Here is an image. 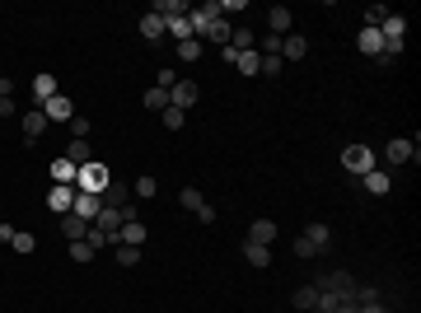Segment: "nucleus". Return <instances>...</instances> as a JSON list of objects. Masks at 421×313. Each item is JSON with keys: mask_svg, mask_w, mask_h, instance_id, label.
<instances>
[{"mask_svg": "<svg viewBox=\"0 0 421 313\" xmlns=\"http://www.w3.org/2000/svg\"><path fill=\"white\" fill-rule=\"evenodd\" d=\"M234 71H239V75H263V52H239L234 56Z\"/></svg>", "mask_w": 421, "mask_h": 313, "instance_id": "4be33fe9", "label": "nucleus"}, {"mask_svg": "<svg viewBox=\"0 0 421 313\" xmlns=\"http://www.w3.org/2000/svg\"><path fill=\"white\" fill-rule=\"evenodd\" d=\"M412 150H417V140H402V136L384 145V155H389V164H412Z\"/></svg>", "mask_w": 421, "mask_h": 313, "instance_id": "ddd939ff", "label": "nucleus"}, {"mask_svg": "<svg viewBox=\"0 0 421 313\" xmlns=\"http://www.w3.org/2000/svg\"><path fill=\"white\" fill-rule=\"evenodd\" d=\"M402 33H407V14H389V19L379 24V38H384V42H402Z\"/></svg>", "mask_w": 421, "mask_h": 313, "instance_id": "f3484780", "label": "nucleus"}, {"mask_svg": "<svg viewBox=\"0 0 421 313\" xmlns=\"http://www.w3.org/2000/svg\"><path fill=\"white\" fill-rule=\"evenodd\" d=\"M0 117H19V103L10 94H0Z\"/></svg>", "mask_w": 421, "mask_h": 313, "instance_id": "37998d69", "label": "nucleus"}, {"mask_svg": "<svg viewBox=\"0 0 421 313\" xmlns=\"http://www.w3.org/2000/svg\"><path fill=\"white\" fill-rule=\"evenodd\" d=\"M19 127H24V140H28V145H38V140H43V131H47V112H43V108H33V112H24V117H19Z\"/></svg>", "mask_w": 421, "mask_h": 313, "instance_id": "423d86ee", "label": "nucleus"}, {"mask_svg": "<svg viewBox=\"0 0 421 313\" xmlns=\"http://www.w3.org/2000/svg\"><path fill=\"white\" fill-rule=\"evenodd\" d=\"M164 33H169V38H178V42H187V38H192V19H164Z\"/></svg>", "mask_w": 421, "mask_h": 313, "instance_id": "cd10ccee", "label": "nucleus"}, {"mask_svg": "<svg viewBox=\"0 0 421 313\" xmlns=\"http://www.w3.org/2000/svg\"><path fill=\"white\" fill-rule=\"evenodd\" d=\"M141 38H150V42L169 38V33H164V19H159V14H141Z\"/></svg>", "mask_w": 421, "mask_h": 313, "instance_id": "a878e982", "label": "nucleus"}, {"mask_svg": "<svg viewBox=\"0 0 421 313\" xmlns=\"http://www.w3.org/2000/svg\"><path fill=\"white\" fill-rule=\"evenodd\" d=\"M108 183H112V168H108V164H80V173H75V187H80V192L104 197Z\"/></svg>", "mask_w": 421, "mask_h": 313, "instance_id": "f257e3e1", "label": "nucleus"}, {"mask_svg": "<svg viewBox=\"0 0 421 313\" xmlns=\"http://www.w3.org/2000/svg\"><path fill=\"white\" fill-rule=\"evenodd\" d=\"M141 103L150 108V112H164V108H169V89H145V99H141Z\"/></svg>", "mask_w": 421, "mask_h": 313, "instance_id": "7c9ffc66", "label": "nucleus"}, {"mask_svg": "<svg viewBox=\"0 0 421 313\" xmlns=\"http://www.w3.org/2000/svg\"><path fill=\"white\" fill-rule=\"evenodd\" d=\"M290 304H295L300 313H304V309H318V290H314V286H300L295 295H290Z\"/></svg>", "mask_w": 421, "mask_h": 313, "instance_id": "bb28decb", "label": "nucleus"}, {"mask_svg": "<svg viewBox=\"0 0 421 313\" xmlns=\"http://www.w3.org/2000/svg\"><path fill=\"white\" fill-rule=\"evenodd\" d=\"M192 215H197V220H202V225H215V206H210V201H202V206L192 210Z\"/></svg>", "mask_w": 421, "mask_h": 313, "instance_id": "79ce46f5", "label": "nucleus"}, {"mask_svg": "<svg viewBox=\"0 0 421 313\" xmlns=\"http://www.w3.org/2000/svg\"><path fill=\"white\" fill-rule=\"evenodd\" d=\"M47 206H52L56 215H71V210H75V192H71V187H61V183H52V192H47Z\"/></svg>", "mask_w": 421, "mask_h": 313, "instance_id": "1a4fd4ad", "label": "nucleus"}, {"mask_svg": "<svg viewBox=\"0 0 421 313\" xmlns=\"http://www.w3.org/2000/svg\"><path fill=\"white\" fill-rule=\"evenodd\" d=\"M173 56H178V61H187V66H192L197 56H206V42H202V38H187V42H178V47H173Z\"/></svg>", "mask_w": 421, "mask_h": 313, "instance_id": "5701e85b", "label": "nucleus"}, {"mask_svg": "<svg viewBox=\"0 0 421 313\" xmlns=\"http://www.w3.org/2000/svg\"><path fill=\"white\" fill-rule=\"evenodd\" d=\"M132 201V183H122V178H112L104 192V206H127Z\"/></svg>", "mask_w": 421, "mask_h": 313, "instance_id": "a211bd4d", "label": "nucleus"}, {"mask_svg": "<svg viewBox=\"0 0 421 313\" xmlns=\"http://www.w3.org/2000/svg\"><path fill=\"white\" fill-rule=\"evenodd\" d=\"M89 229H94V234H104L108 243H117V234H122V210H117V206H104L94 220H89Z\"/></svg>", "mask_w": 421, "mask_h": 313, "instance_id": "20e7f679", "label": "nucleus"}, {"mask_svg": "<svg viewBox=\"0 0 421 313\" xmlns=\"http://www.w3.org/2000/svg\"><path fill=\"white\" fill-rule=\"evenodd\" d=\"M248 238L272 248V238H276V220H253V225H248Z\"/></svg>", "mask_w": 421, "mask_h": 313, "instance_id": "b1692460", "label": "nucleus"}, {"mask_svg": "<svg viewBox=\"0 0 421 313\" xmlns=\"http://www.w3.org/2000/svg\"><path fill=\"white\" fill-rule=\"evenodd\" d=\"M61 94V84H56V75H33V103L43 108L47 99H56Z\"/></svg>", "mask_w": 421, "mask_h": 313, "instance_id": "9d476101", "label": "nucleus"}, {"mask_svg": "<svg viewBox=\"0 0 421 313\" xmlns=\"http://www.w3.org/2000/svg\"><path fill=\"white\" fill-rule=\"evenodd\" d=\"M389 14H394L389 5H370V10H365V28H379L384 19H389Z\"/></svg>", "mask_w": 421, "mask_h": 313, "instance_id": "c9c22d12", "label": "nucleus"}, {"mask_svg": "<svg viewBox=\"0 0 421 313\" xmlns=\"http://www.w3.org/2000/svg\"><path fill=\"white\" fill-rule=\"evenodd\" d=\"M159 117H164V127H169V131H178V127H183V122H187V112H183V108H173V103L164 108Z\"/></svg>", "mask_w": 421, "mask_h": 313, "instance_id": "f704fd0d", "label": "nucleus"}, {"mask_svg": "<svg viewBox=\"0 0 421 313\" xmlns=\"http://www.w3.org/2000/svg\"><path fill=\"white\" fill-rule=\"evenodd\" d=\"M104 210V197H94V192H75V215L80 220H94Z\"/></svg>", "mask_w": 421, "mask_h": 313, "instance_id": "2eb2a0df", "label": "nucleus"}, {"mask_svg": "<svg viewBox=\"0 0 421 313\" xmlns=\"http://www.w3.org/2000/svg\"><path fill=\"white\" fill-rule=\"evenodd\" d=\"M61 234L71 238V243H75V238H89V220H80L75 210H71V215H61Z\"/></svg>", "mask_w": 421, "mask_h": 313, "instance_id": "6ab92c4d", "label": "nucleus"}, {"mask_svg": "<svg viewBox=\"0 0 421 313\" xmlns=\"http://www.w3.org/2000/svg\"><path fill=\"white\" fill-rule=\"evenodd\" d=\"M117 266H141V248H132V243H117Z\"/></svg>", "mask_w": 421, "mask_h": 313, "instance_id": "72a5a7b5", "label": "nucleus"}, {"mask_svg": "<svg viewBox=\"0 0 421 313\" xmlns=\"http://www.w3.org/2000/svg\"><path fill=\"white\" fill-rule=\"evenodd\" d=\"M361 187H365L370 197H389V187H394V178H389V173H379V168H370L365 178H361Z\"/></svg>", "mask_w": 421, "mask_h": 313, "instance_id": "4468645a", "label": "nucleus"}, {"mask_svg": "<svg viewBox=\"0 0 421 313\" xmlns=\"http://www.w3.org/2000/svg\"><path fill=\"white\" fill-rule=\"evenodd\" d=\"M66 159H71V164H94V150H89V140H71V150H66Z\"/></svg>", "mask_w": 421, "mask_h": 313, "instance_id": "c85d7f7f", "label": "nucleus"}, {"mask_svg": "<svg viewBox=\"0 0 421 313\" xmlns=\"http://www.w3.org/2000/svg\"><path fill=\"white\" fill-rule=\"evenodd\" d=\"M155 192H159V183L150 178V173H145V178H136V183H132V197H141V201H150Z\"/></svg>", "mask_w": 421, "mask_h": 313, "instance_id": "473e14b6", "label": "nucleus"}, {"mask_svg": "<svg viewBox=\"0 0 421 313\" xmlns=\"http://www.w3.org/2000/svg\"><path fill=\"white\" fill-rule=\"evenodd\" d=\"M263 56H281V38H276V33H267V38H263Z\"/></svg>", "mask_w": 421, "mask_h": 313, "instance_id": "a19ab883", "label": "nucleus"}, {"mask_svg": "<svg viewBox=\"0 0 421 313\" xmlns=\"http://www.w3.org/2000/svg\"><path fill=\"white\" fill-rule=\"evenodd\" d=\"M66 127H71V140H84V136H89V117H71V122H66Z\"/></svg>", "mask_w": 421, "mask_h": 313, "instance_id": "4c0bfd02", "label": "nucleus"}, {"mask_svg": "<svg viewBox=\"0 0 421 313\" xmlns=\"http://www.w3.org/2000/svg\"><path fill=\"white\" fill-rule=\"evenodd\" d=\"M304 52H309V42H304L300 33H286V38H281V61H300Z\"/></svg>", "mask_w": 421, "mask_h": 313, "instance_id": "aec40b11", "label": "nucleus"}, {"mask_svg": "<svg viewBox=\"0 0 421 313\" xmlns=\"http://www.w3.org/2000/svg\"><path fill=\"white\" fill-rule=\"evenodd\" d=\"M356 313H389V309H384V304H379V299H370L365 309H356Z\"/></svg>", "mask_w": 421, "mask_h": 313, "instance_id": "c03bdc74", "label": "nucleus"}, {"mask_svg": "<svg viewBox=\"0 0 421 313\" xmlns=\"http://www.w3.org/2000/svg\"><path fill=\"white\" fill-rule=\"evenodd\" d=\"M197 99H202V84H192V79H178V84L169 89V103H173V108H183V112H187L192 103H197Z\"/></svg>", "mask_w": 421, "mask_h": 313, "instance_id": "39448f33", "label": "nucleus"}, {"mask_svg": "<svg viewBox=\"0 0 421 313\" xmlns=\"http://www.w3.org/2000/svg\"><path fill=\"white\" fill-rule=\"evenodd\" d=\"M150 14H159V19H183V14H192V5H187V0H155Z\"/></svg>", "mask_w": 421, "mask_h": 313, "instance_id": "f8f14e48", "label": "nucleus"}, {"mask_svg": "<svg viewBox=\"0 0 421 313\" xmlns=\"http://www.w3.org/2000/svg\"><path fill=\"white\" fill-rule=\"evenodd\" d=\"M145 225H141V220H127V225H122V234H117V243H132V248H145Z\"/></svg>", "mask_w": 421, "mask_h": 313, "instance_id": "412c9836", "label": "nucleus"}, {"mask_svg": "<svg viewBox=\"0 0 421 313\" xmlns=\"http://www.w3.org/2000/svg\"><path fill=\"white\" fill-rule=\"evenodd\" d=\"M356 47L365 56H374V61H384V38H379V28H361V33H356Z\"/></svg>", "mask_w": 421, "mask_h": 313, "instance_id": "6e6552de", "label": "nucleus"}, {"mask_svg": "<svg viewBox=\"0 0 421 313\" xmlns=\"http://www.w3.org/2000/svg\"><path fill=\"white\" fill-rule=\"evenodd\" d=\"M281 66H286V61H281V56H263V75H281Z\"/></svg>", "mask_w": 421, "mask_h": 313, "instance_id": "ea45409f", "label": "nucleus"}, {"mask_svg": "<svg viewBox=\"0 0 421 313\" xmlns=\"http://www.w3.org/2000/svg\"><path fill=\"white\" fill-rule=\"evenodd\" d=\"M43 112H47V122H71V117H75V108H71V99H66V94L47 99V103H43Z\"/></svg>", "mask_w": 421, "mask_h": 313, "instance_id": "9b49d317", "label": "nucleus"}, {"mask_svg": "<svg viewBox=\"0 0 421 313\" xmlns=\"http://www.w3.org/2000/svg\"><path fill=\"white\" fill-rule=\"evenodd\" d=\"M178 201H183V210H197L202 201H206V197H202L197 187H183V192H178Z\"/></svg>", "mask_w": 421, "mask_h": 313, "instance_id": "e433bc0d", "label": "nucleus"}, {"mask_svg": "<svg viewBox=\"0 0 421 313\" xmlns=\"http://www.w3.org/2000/svg\"><path fill=\"white\" fill-rule=\"evenodd\" d=\"M75 173H80V168H75V164H71L66 155H61V159L52 164V183H61V187H71V183H75Z\"/></svg>", "mask_w": 421, "mask_h": 313, "instance_id": "393cba45", "label": "nucleus"}, {"mask_svg": "<svg viewBox=\"0 0 421 313\" xmlns=\"http://www.w3.org/2000/svg\"><path fill=\"white\" fill-rule=\"evenodd\" d=\"M10 248H14V253H33V248H38V234H28V229H14Z\"/></svg>", "mask_w": 421, "mask_h": 313, "instance_id": "2f4dec72", "label": "nucleus"}, {"mask_svg": "<svg viewBox=\"0 0 421 313\" xmlns=\"http://www.w3.org/2000/svg\"><path fill=\"white\" fill-rule=\"evenodd\" d=\"M290 24H295V14H290L286 5H272V10H267V33L286 38V33H290Z\"/></svg>", "mask_w": 421, "mask_h": 313, "instance_id": "0eeeda50", "label": "nucleus"}, {"mask_svg": "<svg viewBox=\"0 0 421 313\" xmlns=\"http://www.w3.org/2000/svg\"><path fill=\"white\" fill-rule=\"evenodd\" d=\"M178 79H183V75H178V71H173V66H164V71H159V75H155V84H159V89H173V84H178Z\"/></svg>", "mask_w": 421, "mask_h": 313, "instance_id": "58836bf2", "label": "nucleus"}, {"mask_svg": "<svg viewBox=\"0 0 421 313\" xmlns=\"http://www.w3.org/2000/svg\"><path fill=\"white\" fill-rule=\"evenodd\" d=\"M71 258H75V262H94V258H99V248H94L89 238H75V243H71Z\"/></svg>", "mask_w": 421, "mask_h": 313, "instance_id": "c756f323", "label": "nucleus"}, {"mask_svg": "<svg viewBox=\"0 0 421 313\" xmlns=\"http://www.w3.org/2000/svg\"><path fill=\"white\" fill-rule=\"evenodd\" d=\"M243 258L253 262L258 271H267V266H272V248H267V243H253V238H243Z\"/></svg>", "mask_w": 421, "mask_h": 313, "instance_id": "dca6fc26", "label": "nucleus"}, {"mask_svg": "<svg viewBox=\"0 0 421 313\" xmlns=\"http://www.w3.org/2000/svg\"><path fill=\"white\" fill-rule=\"evenodd\" d=\"M333 243V234H328V225H309L304 234L295 238V258H318L323 248Z\"/></svg>", "mask_w": 421, "mask_h": 313, "instance_id": "f03ea898", "label": "nucleus"}, {"mask_svg": "<svg viewBox=\"0 0 421 313\" xmlns=\"http://www.w3.org/2000/svg\"><path fill=\"white\" fill-rule=\"evenodd\" d=\"M342 168L351 173V178H365L370 168H374V150H370V145H346L342 150Z\"/></svg>", "mask_w": 421, "mask_h": 313, "instance_id": "7ed1b4c3", "label": "nucleus"}]
</instances>
